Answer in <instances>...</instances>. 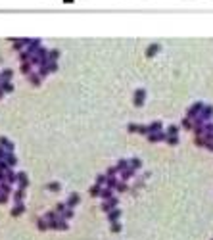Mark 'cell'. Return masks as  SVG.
<instances>
[{"instance_id":"obj_4","label":"cell","mask_w":213,"mask_h":240,"mask_svg":"<svg viewBox=\"0 0 213 240\" xmlns=\"http://www.w3.org/2000/svg\"><path fill=\"white\" fill-rule=\"evenodd\" d=\"M165 136H167L165 131H155V133H148L146 139H148V142H163Z\"/></svg>"},{"instance_id":"obj_33","label":"cell","mask_w":213,"mask_h":240,"mask_svg":"<svg viewBox=\"0 0 213 240\" xmlns=\"http://www.w3.org/2000/svg\"><path fill=\"white\" fill-rule=\"evenodd\" d=\"M65 209H67V204H65V202H60V204H56V209H54V211L58 213V215H62Z\"/></svg>"},{"instance_id":"obj_40","label":"cell","mask_w":213,"mask_h":240,"mask_svg":"<svg viewBox=\"0 0 213 240\" xmlns=\"http://www.w3.org/2000/svg\"><path fill=\"white\" fill-rule=\"evenodd\" d=\"M137 129H138V123H129L127 125V131L129 133H137Z\"/></svg>"},{"instance_id":"obj_35","label":"cell","mask_w":213,"mask_h":240,"mask_svg":"<svg viewBox=\"0 0 213 240\" xmlns=\"http://www.w3.org/2000/svg\"><path fill=\"white\" fill-rule=\"evenodd\" d=\"M137 133H138V134H144V136H146V134L150 133V129H148V125H138V129H137Z\"/></svg>"},{"instance_id":"obj_42","label":"cell","mask_w":213,"mask_h":240,"mask_svg":"<svg viewBox=\"0 0 213 240\" xmlns=\"http://www.w3.org/2000/svg\"><path fill=\"white\" fill-rule=\"evenodd\" d=\"M63 2H67V4H71V2H73V0H63Z\"/></svg>"},{"instance_id":"obj_10","label":"cell","mask_w":213,"mask_h":240,"mask_svg":"<svg viewBox=\"0 0 213 240\" xmlns=\"http://www.w3.org/2000/svg\"><path fill=\"white\" fill-rule=\"evenodd\" d=\"M25 211V205H23V202H17V204H14V208H12V217H19L21 213Z\"/></svg>"},{"instance_id":"obj_19","label":"cell","mask_w":213,"mask_h":240,"mask_svg":"<svg viewBox=\"0 0 213 240\" xmlns=\"http://www.w3.org/2000/svg\"><path fill=\"white\" fill-rule=\"evenodd\" d=\"M129 167L134 169V171H138V169L142 167V162H140L138 158H132V159H129Z\"/></svg>"},{"instance_id":"obj_25","label":"cell","mask_w":213,"mask_h":240,"mask_svg":"<svg viewBox=\"0 0 213 240\" xmlns=\"http://www.w3.org/2000/svg\"><path fill=\"white\" fill-rule=\"evenodd\" d=\"M113 190H117V192H127V190H129V186H127V182H125V181H121V179H119V182L115 185V188H113Z\"/></svg>"},{"instance_id":"obj_20","label":"cell","mask_w":213,"mask_h":240,"mask_svg":"<svg viewBox=\"0 0 213 240\" xmlns=\"http://www.w3.org/2000/svg\"><path fill=\"white\" fill-rule=\"evenodd\" d=\"M37 227H39V231H48V228H50V223L44 219V217H40V219L37 221Z\"/></svg>"},{"instance_id":"obj_28","label":"cell","mask_w":213,"mask_h":240,"mask_svg":"<svg viewBox=\"0 0 213 240\" xmlns=\"http://www.w3.org/2000/svg\"><path fill=\"white\" fill-rule=\"evenodd\" d=\"M106 182H108L106 173H100V175H96V185H100V186H106Z\"/></svg>"},{"instance_id":"obj_22","label":"cell","mask_w":213,"mask_h":240,"mask_svg":"<svg viewBox=\"0 0 213 240\" xmlns=\"http://www.w3.org/2000/svg\"><path fill=\"white\" fill-rule=\"evenodd\" d=\"M100 192H102V186H100V185H92V186H90V190H88V194H90L92 198H98V196H100Z\"/></svg>"},{"instance_id":"obj_9","label":"cell","mask_w":213,"mask_h":240,"mask_svg":"<svg viewBox=\"0 0 213 240\" xmlns=\"http://www.w3.org/2000/svg\"><path fill=\"white\" fill-rule=\"evenodd\" d=\"M0 146L4 148V150H8V152H14V142L10 140V139H6V136H0Z\"/></svg>"},{"instance_id":"obj_30","label":"cell","mask_w":213,"mask_h":240,"mask_svg":"<svg viewBox=\"0 0 213 240\" xmlns=\"http://www.w3.org/2000/svg\"><path fill=\"white\" fill-rule=\"evenodd\" d=\"M117 182H119V179H117V177H108V182H106V186H108V188H111V190H113V188H115V185H117Z\"/></svg>"},{"instance_id":"obj_26","label":"cell","mask_w":213,"mask_h":240,"mask_svg":"<svg viewBox=\"0 0 213 240\" xmlns=\"http://www.w3.org/2000/svg\"><path fill=\"white\" fill-rule=\"evenodd\" d=\"M58 58H60V50H48V60L50 62H58Z\"/></svg>"},{"instance_id":"obj_13","label":"cell","mask_w":213,"mask_h":240,"mask_svg":"<svg viewBox=\"0 0 213 240\" xmlns=\"http://www.w3.org/2000/svg\"><path fill=\"white\" fill-rule=\"evenodd\" d=\"M134 173H137V171H134V169L127 167V169H123L121 173H119V177H121V181H125V182H127V181H129V179H131V177H132Z\"/></svg>"},{"instance_id":"obj_12","label":"cell","mask_w":213,"mask_h":240,"mask_svg":"<svg viewBox=\"0 0 213 240\" xmlns=\"http://www.w3.org/2000/svg\"><path fill=\"white\" fill-rule=\"evenodd\" d=\"M12 198H14V204L23 202V198H25V188H17V190H14V192H12Z\"/></svg>"},{"instance_id":"obj_21","label":"cell","mask_w":213,"mask_h":240,"mask_svg":"<svg viewBox=\"0 0 213 240\" xmlns=\"http://www.w3.org/2000/svg\"><path fill=\"white\" fill-rule=\"evenodd\" d=\"M12 77H14L12 69H4L2 73H0V81H12Z\"/></svg>"},{"instance_id":"obj_39","label":"cell","mask_w":213,"mask_h":240,"mask_svg":"<svg viewBox=\"0 0 213 240\" xmlns=\"http://www.w3.org/2000/svg\"><path fill=\"white\" fill-rule=\"evenodd\" d=\"M8 150H4V148L2 146H0V162H6V158H8Z\"/></svg>"},{"instance_id":"obj_37","label":"cell","mask_w":213,"mask_h":240,"mask_svg":"<svg viewBox=\"0 0 213 240\" xmlns=\"http://www.w3.org/2000/svg\"><path fill=\"white\" fill-rule=\"evenodd\" d=\"M181 125L184 129H192V119H188V117H183V121H181Z\"/></svg>"},{"instance_id":"obj_38","label":"cell","mask_w":213,"mask_h":240,"mask_svg":"<svg viewBox=\"0 0 213 240\" xmlns=\"http://www.w3.org/2000/svg\"><path fill=\"white\" fill-rule=\"evenodd\" d=\"M121 228H123V227H121V223H119V221L111 223V233H115V234H117V233H121Z\"/></svg>"},{"instance_id":"obj_24","label":"cell","mask_w":213,"mask_h":240,"mask_svg":"<svg viewBox=\"0 0 213 240\" xmlns=\"http://www.w3.org/2000/svg\"><path fill=\"white\" fill-rule=\"evenodd\" d=\"M127 167H129V159H119L117 165H115L117 173H121V171H123V169H127Z\"/></svg>"},{"instance_id":"obj_36","label":"cell","mask_w":213,"mask_h":240,"mask_svg":"<svg viewBox=\"0 0 213 240\" xmlns=\"http://www.w3.org/2000/svg\"><path fill=\"white\" fill-rule=\"evenodd\" d=\"M115 175H117L115 165H111V167H108V169H106V177H115Z\"/></svg>"},{"instance_id":"obj_16","label":"cell","mask_w":213,"mask_h":240,"mask_svg":"<svg viewBox=\"0 0 213 240\" xmlns=\"http://www.w3.org/2000/svg\"><path fill=\"white\" fill-rule=\"evenodd\" d=\"M148 129H150V133L163 131V125H161V121H152V123H148Z\"/></svg>"},{"instance_id":"obj_5","label":"cell","mask_w":213,"mask_h":240,"mask_svg":"<svg viewBox=\"0 0 213 240\" xmlns=\"http://www.w3.org/2000/svg\"><path fill=\"white\" fill-rule=\"evenodd\" d=\"M16 182L19 185V188H27L29 186V177L25 171H19V173H16Z\"/></svg>"},{"instance_id":"obj_6","label":"cell","mask_w":213,"mask_h":240,"mask_svg":"<svg viewBox=\"0 0 213 240\" xmlns=\"http://www.w3.org/2000/svg\"><path fill=\"white\" fill-rule=\"evenodd\" d=\"M67 221L65 219H62V217H58L54 223H50V228H56V231H67Z\"/></svg>"},{"instance_id":"obj_17","label":"cell","mask_w":213,"mask_h":240,"mask_svg":"<svg viewBox=\"0 0 213 240\" xmlns=\"http://www.w3.org/2000/svg\"><path fill=\"white\" fill-rule=\"evenodd\" d=\"M165 134L167 136H178V125H169L165 129Z\"/></svg>"},{"instance_id":"obj_34","label":"cell","mask_w":213,"mask_h":240,"mask_svg":"<svg viewBox=\"0 0 213 240\" xmlns=\"http://www.w3.org/2000/svg\"><path fill=\"white\" fill-rule=\"evenodd\" d=\"M165 142L169 146H177L178 144V136H165Z\"/></svg>"},{"instance_id":"obj_41","label":"cell","mask_w":213,"mask_h":240,"mask_svg":"<svg viewBox=\"0 0 213 240\" xmlns=\"http://www.w3.org/2000/svg\"><path fill=\"white\" fill-rule=\"evenodd\" d=\"M2 96H4V90H2V88H0V100H2Z\"/></svg>"},{"instance_id":"obj_29","label":"cell","mask_w":213,"mask_h":240,"mask_svg":"<svg viewBox=\"0 0 213 240\" xmlns=\"http://www.w3.org/2000/svg\"><path fill=\"white\" fill-rule=\"evenodd\" d=\"M73 215H75V211H73V208H67V209H65V211H63V213H62L60 217H62V219H65V221H69V219H71V217H73Z\"/></svg>"},{"instance_id":"obj_8","label":"cell","mask_w":213,"mask_h":240,"mask_svg":"<svg viewBox=\"0 0 213 240\" xmlns=\"http://www.w3.org/2000/svg\"><path fill=\"white\" fill-rule=\"evenodd\" d=\"M160 48H161V46H160L158 42H154V44H148V48H146V58H154V56L160 52Z\"/></svg>"},{"instance_id":"obj_7","label":"cell","mask_w":213,"mask_h":240,"mask_svg":"<svg viewBox=\"0 0 213 240\" xmlns=\"http://www.w3.org/2000/svg\"><path fill=\"white\" fill-rule=\"evenodd\" d=\"M79 202H81V196L79 194H69V196H67V200H65V204H67V208H77V205H79Z\"/></svg>"},{"instance_id":"obj_11","label":"cell","mask_w":213,"mask_h":240,"mask_svg":"<svg viewBox=\"0 0 213 240\" xmlns=\"http://www.w3.org/2000/svg\"><path fill=\"white\" fill-rule=\"evenodd\" d=\"M121 209L119 208H113L111 211H108V219H109V223H115V221H119V217H121Z\"/></svg>"},{"instance_id":"obj_3","label":"cell","mask_w":213,"mask_h":240,"mask_svg":"<svg viewBox=\"0 0 213 240\" xmlns=\"http://www.w3.org/2000/svg\"><path fill=\"white\" fill-rule=\"evenodd\" d=\"M201 108H204V102H196V104H192V106L188 108V111H186V117L188 119H194L196 115H200Z\"/></svg>"},{"instance_id":"obj_18","label":"cell","mask_w":213,"mask_h":240,"mask_svg":"<svg viewBox=\"0 0 213 240\" xmlns=\"http://www.w3.org/2000/svg\"><path fill=\"white\" fill-rule=\"evenodd\" d=\"M111 196H113V190H111V188H108V186H102L100 198H102V200H108V198H111Z\"/></svg>"},{"instance_id":"obj_31","label":"cell","mask_w":213,"mask_h":240,"mask_svg":"<svg viewBox=\"0 0 213 240\" xmlns=\"http://www.w3.org/2000/svg\"><path fill=\"white\" fill-rule=\"evenodd\" d=\"M58 217H60V215H58V213H56V211H48L46 215H44V219H46L48 223H54L56 219H58Z\"/></svg>"},{"instance_id":"obj_15","label":"cell","mask_w":213,"mask_h":240,"mask_svg":"<svg viewBox=\"0 0 213 240\" xmlns=\"http://www.w3.org/2000/svg\"><path fill=\"white\" fill-rule=\"evenodd\" d=\"M0 88L4 90V94L6 92H12V90H14V83L12 81H0Z\"/></svg>"},{"instance_id":"obj_27","label":"cell","mask_w":213,"mask_h":240,"mask_svg":"<svg viewBox=\"0 0 213 240\" xmlns=\"http://www.w3.org/2000/svg\"><path fill=\"white\" fill-rule=\"evenodd\" d=\"M21 73H25V75H29V73H33L31 69H33V65H31V62H25V64H21Z\"/></svg>"},{"instance_id":"obj_32","label":"cell","mask_w":213,"mask_h":240,"mask_svg":"<svg viewBox=\"0 0 213 240\" xmlns=\"http://www.w3.org/2000/svg\"><path fill=\"white\" fill-rule=\"evenodd\" d=\"M50 192H60L62 190V185H60V182H48V186H46Z\"/></svg>"},{"instance_id":"obj_14","label":"cell","mask_w":213,"mask_h":240,"mask_svg":"<svg viewBox=\"0 0 213 240\" xmlns=\"http://www.w3.org/2000/svg\"><path fill=\"white\" fill-rule=\"evenodd\" d=\"M27 79H29V83H31L33 87H39V85H40V81H42V79L39 77V73H35V71L29 73V75H27Z\"/></svg>"},{"instance_id":"obj_1","label":"cell","mask_w":213,"mask_h":240,"mask_svg":"<svg viewBox=\"0 0 213 240\" xmlns=\"http://www.w3.org/2000/svg\"><path fill=\"white\" fill-rule=\"evenodd\" d=\"M144 102H146V88L140 87V88L134 90V94H132V104L137 106V108H142Z\"/></svg>"},{"instance_id":"obj_2","label":"cell","mask_w":213,"mask_h":240,"mask_svg":"<svg viewBox=\"0 0 213 240\" xmlns=\"http://www.w3.org/2000/svg\"><path fill=\"white\" fill-rule=\"evenodd\" d=\"M117 204H119V198H117L115 194H113L111 198H108V200H104V202H102V209L108 213V211H111L113 208H117Z\"/></svg>"},{"instance_id":"obj_23","label":"cell","mask_w":213,"mask_h":240,"mask_svg":"<svg viewBox=\"0 0 213 240\" xmlns=\"http://www.w3.org/2000/svg\"><path fill=\"white\" fill-rule=\"evenodd\" d=\"M4 163H6L8 167H14V165L17 163V158L14 156V152H10V154H8V158H6V162H4Z\"/></svg>"}]
</instances>
